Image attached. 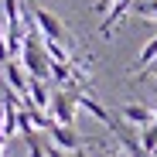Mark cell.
I'll use <instances>...</instances> for the list:
<instances>
[{"instance_id":"6da1fadb","label":"cell","mask_w":157,"mask_h":157,"mask_svg":"<svg viewBox=\"0 0 157 157\" xmlns=\"http://www.w3.org/2000/svg\"><path fill=\"white\" fill-rule=\"evenodd\" d=\"M21 58H24V68H28V75H34V78H44V82L51 78V55L44 51V41L38 38V31H28Z\"/></svg>"},{"instance_id":"7a4b0ae2","label":"cell","mask_w":157,"mask_h":157,"mask_svg":"<svg viewBox=\"0 0 157 157\" xmlns=\"http://www.w3.org/2000/svg\"><path fill=\"white\" fill-rule=\"evenodd\" d=\"M34 21H38V31H41L44 38L68 44V31H65V24H62V21H58L55 14H48L44 7H38V4H34Z\"/></svg>"},{"instance_id":"3957f363","label":"cell","mask_w":157,"mask_h":157,"mask_svg":"<svg viewBox=\"0 0 157 157\" xmlns=\"http://www.w3.org/2000/svg\"><path fill=\"white\" fill-rule=\"evenodd\" d=\"M75 106H78V96L68 92V89H58L55 96H51V116H55L58 123H75Z\"/></svg>"},{"instance_id":"277c9868","label":"cell","mask_w":157,"mask_h":157,"mask_svg":"<svg viewBox=\"0 0 157 157\" xmlns=\"http://www.w3.org/2000/svg\"><path fill=\"white\" fill-rule=\"evenodd\" d=\"M120 113H123V120H126L130 126H140V130L157 120V116H154V106H140V102H126Z\"/></svg>"},{"instance_id":"5b68a950","label":"cell","mask_w":157,"mask_h":157,"mask_svg":"<svg viewBox=\"0 0 157 157\" xmlns=\"http://www.w3.org/2000/svg\"><path fill=\"white\" fill-rule=\"evenodd\" d=\"M48 133H51V140H55L58 147H65V150H78V147H82V137H78L75 126H68V123H55Z\"/></svg>"},{"instance_id":"8992f818","label":"cell","mask_w":157,"mask_h":157,"mask_svg":"<svg viewBox=\"0 0 157 157\" xmlns=\"http://www.w3.org/2000/svg\"><path fill=\"white\" fill-rule=\"evenodd\" d=\"M75 96H78V106H82L86 113H92V116H96V120H99L102 126H109V130H113L116 116H109V113H106V106H102V102H96V99H92V96H86V92H75Z\"/></svg>"},{"instance_id":"52a82bcc","label":"cell","mask_w":157,"mask_h":157,"mask_svg":"<svg viewBox=\"0 0 157 157\" xmlns=\"http://www.w3.org/2000/svg\"><path fill=\"white\" fill-rule=\"evenodd\" d=\"M157 62V38H150L147 44H144V51H140V55H137V62H133V68H147V65H154Z\"/></svg>"},{"instance_id":"ba28073f","label":"cell","mask_w":157,"mask_h":157,"mask_svg":"<svg viewBox=\"0 0 157 157\" xmlns=\"http://www.w3.org/2000/svg\"><path fill=\"white\" fill-rule=\"evenodd\" d=\"M140 144H144L150 154H157V120H154L150 126H144V130H140Z\"/></svg>"},{"instance_id":"9c48e42d","label":"cell","mask_w":157,"mask_h":157,"mask_svg":"<svg viewBox=\"0 0 157 157\" xmlns=\"http://www.w3.org/2000/svg\"><path fill=\"white\" fill-rule=\"evenodd\" d=\"M24 140H28V150H31V157H48V150L41 147L38 130H28V133H24Z\"/></svg>"},{"instance_id":"30bf717a","label":"cell","mask_w":157,"mask_h":157,"mask_svg":"<svg viewBox=\"0 0 157 157\" xmlns=\"http://www.w3.org/2000/svg\"><path fill=\"white\" fill-rule=\"evenodd\" d=\"M4 10H7V28H21V10H17V0H4Z\"/></svg>"},{"instance_id":"8fae6325","label":"cell","mask_w":157,"mask_h":157,"mask_svg":"<svg viewBox=\"0 0 157 157\" xmlns=\"http://www.w3.org/2000/svg\"><path fill=\"white\" fill-rule=\"evenodd\" d=\"M72 157H86V150H82V147H78V150H72Z\"/></svg>"},{"instance_id":"7c38bea8","label":"cell","mask_w":157,"mask_h":157,"mask_svg":"<svg viewBox=\"0 0 157 157\" xmlns=\"http://www.w3.org/2000/svg\"><path fill=\"white\" fill-rule=\"evenodd\" d=\"M150 75H157V65H150Z\"/></svg>"},{"instance_id":"4fadbf2b","label":"cell","mask_w":157,"mask_h":157,"mask_svg":"<svg viewBox=\"0 0 157 157\" xmlns=\"http://www.w3.org/2000/svg\"><path fill=\"white\" fill-rule=\"evenodd\" d=\"M154 116H157V102H154Z\"/></svg>"},{"instance_id":"5bb4252c","label":"cell","mask_w":157,"mask_h":157,"mask_svg":"<svg viewBox=\"0 0 157 157\" xmlns=\"http://www.w3.org/2000/svg\"><path fill=\"white\" fill-rule=\"evenodd\" d=\"M0 31H4V21H0Z\"/></svg>"}]
</instances>
